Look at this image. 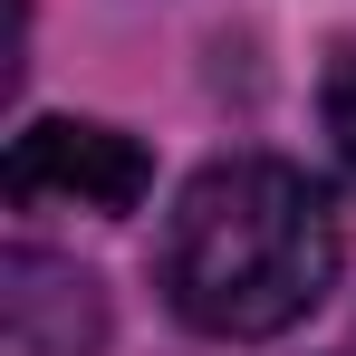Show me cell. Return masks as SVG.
I'll return each mask as SVG.
<instances>
[{"label":"cell","instance_id":"6da1fadb","mask_svg":"<svg viewBox=\"0 0 356 356\" xmlns=\"http://www.w3.org/2000/svg\"><path fill=\"white\" fill-rule=\"evenodd\" d=\"M337 260H347V241H337L327 193L280 154H232V164H202L174 193L154 280H164V308L193 337L250 347V337L298 327L337 289Z\"/></svg>","mask_w":356,"mask_h":356},{"label":"cell","instance_id":"3957f363","mask_svg":"<svg viewBox=\"0 0 356 356\" xmlns=\"http://www.w3.org/2000/svg\"><path fill=\"white\" fill-rule=\"evenodd\" d=\"M327 145H337V174L356 183V49H337V67H327Z\"/></svg>","mask_w":356,"mask_h":356},{"label":"cell","instance_id":"7a4b0ae2","mask_svg":"<svg viewBox=\"0 0 356 356\" xmlns=\"http://www.w3.org/2000/svg\"><path fill=\"white\" fill-rule=\"evenodd\" d=\"M0 183H10L19 212H135L145 183H154V164H145L135 135H116L97 116H39L10 145Z\"/></svg>","mask_w":356,"mask_h":356}]
</instances>
